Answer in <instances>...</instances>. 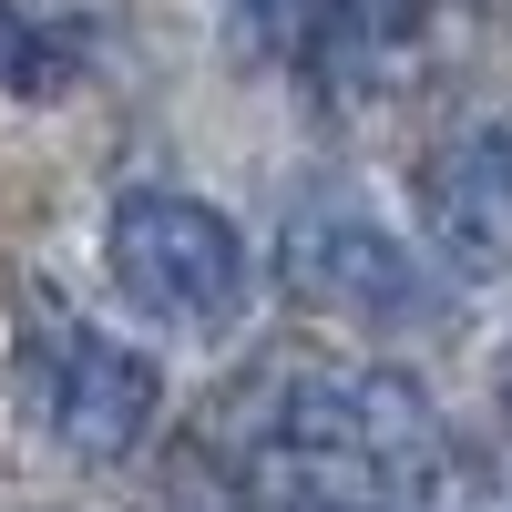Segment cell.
Segmentation results:
<instances>
[{"label":"cell","instance_id":"6da1fadb","mask_svg":"<svg viewBox=\"0 0 512 512\" xmlns=\"http://www.w3.org/2000/svg\"><path fill=\"white\" fill-rule=\"evenodd\" d=\"M103 267L164 328H226L246 308V236L205 195H175V185H134V195L113 205Z\"/></svg>","mask_w":512,"mask_h":512},{"label":"cell","instance_id":"7a4b0ae2","mask_svg":"<svg viewBox=\"0 0 512 512\" xmlns=\"http://www.w3.org/2000/svg\"><path fill=\"white\" fill-rule=\"evenodd\" d=\"M277 277L297 308H328V318H359V328H420L441 318V287L431 267L359 205H297L287 236H277Z\"/></svg>","mask_w":512,"mask_h":512},{"label":"cell","instance_id":"3957f363","mask_svg":"<svg viewBox=\"0 0 512 512\" xmlns=\"http://www.w3.org/2000/svg\"><path fill=\"white\" fill-rule=\"evenodd\" d=\"M164 410V379L144 349H123L103 328H52V349H41V420H52V441L72 461H134L144 431Z\"/></svg>","mask_w":512,"mask_h":512},{"label":"cell","instance_id":"277c9868","mask_svg":"<svg viewBox=\"0 0 512 512\" xmlns=\"http://www.w3.org/2000/svg\"><path fill=\"white\" fill-rule=\"evenodd\" d=\"M420 226H431V246L461 277H502L512 267V113L420 164Z\"/></svg>","mask_w":512,"mask_h":512},{"label":"cell","instance_id":"5b68a950","mask_svg":"<svg viewBox=\"0 0 512 512\" xmlns=\"http://www.w3.org/2000/svg\"><path fill=\"white\" fill-rule=\"evenodd\" d=\"M62 82H72V52H62V31H52V21H31L21 0H0V93L41 103V93H62Z\"/></svg>","mask_w":512,"mask_h":512},{"label":"cell","instance_id":"8992f818","mask_svg":"<svg viewBox=\"0 0 512 512\" xmlns=\"http://www.w3.org/2000/svg\"><path fill=\"white\" fill-rule=\"evenodd\" d=\"M287 512H359V502H287Z\"/></svg>","mask_w":512,"mask_h":512}]
</instances>
